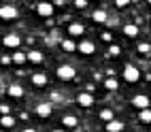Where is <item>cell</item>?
Wrapping results in <instances>:
<instances>
[{
    "mask_svg": "<svg viewBox=\"0 0 151 132\" xmlns=\"http://www.w3.org/2000/svg\"><path fill=\"white\" fill-rule=\"evenodd\" d=\"M55 77L60 81H73V79H77V68L70 64H60L55 68Z\"/></svg>",
    "mask_w": 151,
    "mask_h": 132,
    "instance_id": "cell-1",
    "label": "cell"
},
{
    "mask_svg": "<svg viewBox=\"0 0 151 132\" xmlns=\"http://www.w3.org/2000/svg\"><path fill=\"white\" fill-rule=\"evenodd\" d=\"M122 77H124L126 83H136V81L140 79V70L134 64H126L124 70H122Z\"/></svg>",
    "mask_w": 151,
    "mask_h": 132,
    "instance_id": "cell-2",
    "label": "cell"
},
{
    "mask_svg": "<svg viewBox=\"0 0 151 132\" xmlns=\"http://www.w3.org/2000/svg\"><path fill=\"white\" fill-rule=\"evenodd\" d=\"M19 17V9L15 4H0V19L4 22H13Z\"/></svg>",
    "mask_w": 151,
    "mask_h": 132,
    "instance_id": "cell-3",
    "label": "cell"
},
{
    "mask_svg": "<svg viewBox=\"0 0 151 132\" xmlns=\"http://www.w3.org/2000/svg\"><path fill=\"white\" fill-rule=\"evenodd\" d=\"M34 113L41 119H47V117H51V113H53V105L51 102H38L36 109H34Z\"/></svg>",
    "mask_w": 151,
    "mask_h": 132,
    "instance_id": "cell-4",
    "label": "cell"
},
{
    "mask_svg": "<svg viewBox=\"0 0 151 132\" xmlns=\"http://www.w3.org/2000/svg\"><path fill=\"white\" fill-rule=\"evenodd\" d=\"M2 45L6 49H19V45H22V36H19V34H4L2 36Z\"/></svg>",
    "mask_w": 151,
    "mask_h": 132,
    "instance_id": "cell-5",
    "label": "cell"
},
{
    "mask_svg": "<svg viewBox=\"0 0 151 132\" xmlns=\"http://www.w3.org/2000/svg\"><path fill=\"white\" fill-rule=\"evenodd\" d=\"M66 32H68V36H70V38L83 36V34H85V26H83L81 22H73V24H68V28H66Z\"/></svg>",
    "mask_w": 151,
    "mask_h": 132,
    "instance_id": "cell-6",
    "label": "cell"
},
{
    "mask_svg": "<svg viewBox=\"0 0 151 132\" xmlns=\"http://www.w3.org/2000/svg\"><path fill=\"white\" fill-rule=\"evenodd\" d=\"M77 102H79V107H81V109H92V107H94V96H92V92H79Z\"/></svg>",
    "mask_w": 151,
    "mask_h": 132,
    "instance_id": "cell-7",
    "label": "cell"
},
{
    "mask_svg": "<svg viewBox=\"0 0 151 132\" xmlns=\"http://www.w3.org/2000/svg\"><path fill=\"white\" fill-rule=\"evenodd\" d=\"M132 105H134L138 111H145V109H149L151 100H149V96H147V94H136V96L132 98Z\"/></svg>",
    "mask_w": 151,
    "mask_h": 132,
    "instance_id": "cell-8",
    "label": "cell"
},
{
    "mask_svg": "<svg viewBox=\"0 0 151 132\" xmlns=\"http://www.w3.org/2000/svg\"><path fill=\"white\" fill-rule=\"evenodd\" d=\"M53 11H55L53 2H38V4H36V13L41 15V17H51Z\"/></svg>",
    "mask_w": 151,
    "mask_h": 132,
    "instance_id": "cell-9",
    "label": "cell"
},
{
    "mask_svg": "<svg viewBox=\"0 0 151 132\" xmlns=\"http://www.w3.org/2000/svg\"><path fill=\"white\" fill-rule=\"evenodd\" d=\"M79 51H81L83 56H94L96 53L94 40H81V43H79Z\"/></svg>",
    "mask_w": 151,
    "mask_h": 132,
    "instance_id": "cell-10",
    "label": "cell"
},
{
    "mask_svg": "<svg viewBox=\"0 0 151 132\" xmlns=\"http://www.w3.org/2000/svg\"><path fill=\"white\" fill-rule=\"evenodd\" d=\"M124 128H126V124L119 121V119H113V121H109V124H104L106 132H124Z\"/></svg>",
    "mask_w": 151,
    "mask_h": 132,
    "instance_id": "cell-11",
    "label": "cell"
},
{
    "mask_svg": "<svg viewBox=\"0 0 151 132\" xmlns=\"http://www.w3.org/2000/svg\"><path fill=\"white\" fill-rule=\"evenodd\" d=\"M60 47H62L66 53H75L77 49H79V45L75 43L73 38H64V40H60Z\"/></svg>",
    "mask_w": 151,
    "mask_h": 132,
    "instance_id": "cell-12",
    "label": "cell"
},
{
    "mask_svg": "<svg viewBox=\"0 0 151 132\" xmlns=\"http://www.w3.org/2000/svg\"><path fill=\"white\" fill-rule=\"evenodd\" d=\"M92 22H96V24H106V22H109L106 11H104V9H96V11L92 13Z\"/></svg>",
    "mask_w": 151,
    "mask_h": 132,
    "instance_id": "cell-13",
    "label": "cell"
},
{
    "mask_svg": "<svg viewBox=\"0 0 151 132\" xmlns=\"http://www.w3.org/2000/svg\"><path fill=\"white\" fill-rule=\"evenodd\" d=\"M6 94L11 96V98H22L24 96V87L19 85V83H11V85L6 87Z\"/></svg>",
    "mask_w": 151,
    "mask_h": 132,
    "instance_id": "cell-14",
    "label": "cell"
},
{
    "mask_svg": "<svg viewBox=\"0 0 151 132\" xmlns=\"http://www.w3.org/2000/svg\"><path fill=\"white\" fill-rule=\"evenodd\" d=\"M43 51H38V49H32V51H28V62H32V64H43Z\"/></svg>",
    "mask_w": 151,
    "mask_h": 132,
    "instance_id": "cell-15",
    "label": "cell"
},
{
    "mask_svg": "<svg viewBox=\"0 0 151 132\" xmlns=\"http://www.w3.org/2000/svg\"><path fill=\"white\" fill-rule=\"evenodd\" d=\"M124 36L136 38V36H138V26H136V24H126V26H124Z\"/></svg>",
    "mask_w": 151,
    "mask_h": 132,
    "instance_id": "cell-16",
    "label": "cell"
},
{
    "mask_svg": "<svg viewBox=\"0 0 151 132\" xmlns=\"http://www.w3.org/2000/svg\"><path fill=\"white\" fill-rule=\"evenodd\" d=\"M47 81H49V79H47L45 73H34V75H32V83H34L36 87H45Z\"/></svg>",
    "mask_w": 151,
    "mask_h": 132,
    "instance_id": "cell-17",
    "label": "cell"
},
{
    "mask_svg": "<svg viewBox=\"0 0 151 132\" xmlns=\"http://www.w3.org/2000/svg\"><path fill=\"white\" fill-rule=\"evenodd\" d=\"M11 58H13V64H19V66L28 62V53H24V51H19V49H17V51H15V53H13Z\"/></svg>",
    "mask_w": 151,
    "mask_h": 132,
    "instance_id": "cell-18",
    "label": "cell"
},
{
    "mask_svg": "<svg viewBox=\"0 0 151 132\" xmlns=\"http://www.w3.org/2000/svg\"><path fill=\"white\" fill-rule=\"evenodd\" d=\"M62 126H66V128H77V126H79V119H77L75 115H64V117H62Z\"/></svg>",
    "mask_w": 151,
    "mask_h": 132,
    "instance_id": "cell-19",
    "label": "cell"
},
{
    "mask_svg": "<svg viewBox=\"0 0 151 132\" xmlns=\"http://www.w3.org/2000/svg\"><path fill=\"white\" fill-rule=\"evenodd\" d=\"M104 87L109 89V92H117V89H119V83H117L115 77H106V79H104Z\"/></svg>",
    "mask_w": 151,
    "mask_h": 132,
    "instance_id": "cell-20",
    "label": "cell"
},
{
    "mask_svg": "<svg viewBox=\"0 0 151 132\" xmlns=\"http://www.w3.org/2000/svg\"><path fill=\"white\" fill-rule=\"evenodd\" d=\"M0 126H2V128H6V130H11V128L15 126V117H11V115L0 117Z\"/></svg>",
    "mask_w": 151,
    "mask_h": 132,
    "instance_id": "cell-21",
    "label": "cell"
},
{
    "mask_svg": "<svg viewBox=\"0 0 151 132\" xmlns=\"http://www.w3.org/2000/svg\"><path fill=\"white\" fill-rule=\"evenodd\" d=\"M100 119H102V121H106V124H109V121H113V119H115L113 109H102V111H100Z\"/></svg>",
    "mask_w": 151,
    "mask_h": 132,
    "instance_id": "cell-22",
    "label": "cell"
},
{
    "mask_svg": "<svg viewBox=\"0 0 151 132\" xmlns=\"http://www.w3.org/2000/svg\"><path fill=\"white\" fill-rule=\"evenodd\" d=\"M138 119L143 121V124H151V109H145V111H138Z\"/></svg>",
    "mask_w": 151,
    "mask_h": 132,
    "instance_id": "cell-23",
    "label": "cell"
},
{
    "mask_svg": "<svg viewBox=\"0 0 151 132\" xmlns=\"http://www.w3.org/2000/svg\"><path fill=\"white\" fill-rule=\"evenodd\" d=\"M119 53H122V49H119V45H109V56L117 58Z\"/></svg>",
    "mask_w": 151,
    "mask_h": 132,
    "instance_id": "cell-24",
    "label": "cell"
},
{
    "mask_svg": "<svg viewBox=\"0 0 151 132\" xmlns=\"http://www.w3.org/2000/svg\"><path fill=\"white\" fill-rule=\"evenodd\" d=\"M4 115H11V107H9L6 102L0 105V117H4Z\"/></svg>",
    "mask_w": 151,
    "mask_h": 132,
    "instance_id": "cell-25",
    "label": "cell"
},
{
    "mask_svg": "<svg viewBox=\"0 0 151 132\" xmlns=\"http://www.w3.org/2000/svg\"><path fill=\"white\" fill-rule=\"evenodd\" d=\"M100 38H102L106 45H113V34H111V32H102V34H100Z\"/></svg>",
    "mask_w": 151,
    "mask_h": 132,
    "instance_id": "cell-26",
    "label": "cell"
},
{
    "mask_svg": "<svg viewBox=\"0 0 151 132\" xmlns=\"http://www.w3.org/2000/svg\"><path fill=\"white\" fill-rule=\"evenodd\" d=\"M149 51H151L149 43H138V53H149Z\"/></svg>",
    "mask_w": 151,
    "mask_h": 132,
    "instance_id": "cell-27",
    "label": "cell"
},
{
    "mask_svg": "<svg viewBox=\"0 0 151 132\" xmlns=\"http://www.w3.org/2000/svg\"><path fill=\"white\" fill-rule=\"evenodd\" d=\"M0 64H2V66L13 64V58H11V56H2V58H0Z\"/></svg>",
    "mask_w": 151,
    "mask_h": 132,
    "instance_id": "cell-28",
    "label": "cell"
},
{
    "mask_svg": "<svg viewBox=\"0 0 151 132\" xmlns=\"http://www.w3.org/2000/svg\"><path fill=\"white\" fill-rule=\"evenodd\" d=\"M128 4H130L128 0H115V6H117V9H126Z\"/></svg>",
    "mask_w": 151,
    "mask_h": 132,
    "instance_id": "cell-29",
    "label": "cell"
},
{
    "mask_svg": "<svg viewBox=\"0 0 151 132\" xmlns=\"http://www.w3.org/2000/svg\"><path fill=\"white\" fill-rule=\"evenodd\" d=\"M85 6H87L85 0H77V2H75V9H79V11H81V9H85Z\"/></svg>",
    "mask_w": 151,
    "mask_h": 132,
    "instance_id": "cell-30",
    "label": "cell"
},
{
    "mask_svg": "<svg viewBox=\"0 0 151 132\" xmlns=\"http://www.w3.org/2000/svg\"><path fill=\"white\" fill-rule=\"evenodd\" d=\"M51 100H53V102H60V100H62V96H60L58 92H53V94H51Z\"/></svg>",
    "mask_w": 151,
    "mask_h": 132,
    "instance_id": "cell-31",
    "label": "cell"
},
{
    "mask_svg": "<svg viewBox=\"0 0 151 132\" xmlns=\"http://www.w3.org/2000/svg\"><path fill=\"white\" fill-rule=\"evenodd\" d=\"M66 4V0H55V2H53V6H64Z\"/></svg>",
    "mask_w": 151,
    "mask_h": 132,
    "instance_id": "cell-32",
    "label": "cell"
},
{
    "mask_svg": "<svg viewBox=\"0 0 151 132\" xmlns=\"http://www.w3.org/2000/svg\"><path fill=\"white\" fill-rule=\"evenodd\" d=\"M22 132H38V130H36V128H32V126H28V128H24Z\"/></svg>",
    "mask_w": 151,
    "mask_h": 132,
    "instance_id": "cell-33",
    "label": "cell"
},
{
    "mask_svg": "<svg viewBox=\"0 0 151 132\" xmlns=\"http://www.w3.org/2000/svg\"><path fill=\"white\" fill-rule=\"evenodd\" d=\"M53 132H68V130H66V128H55Z\"/></svg>",
    "mask_w": 151,
    "mask_h": 132,
    "instance_id": "cell-34",
    "label": "cell"
},
{
    "mask_svg": "<svg viewBox=\"0 0 151 132\" xmlns=\"http://www.w3.org/2000/svg\"><path fill=\"white\" fill-rule=\"evenodd\" d=\"M0 132H4V130H2V128H0Z\"/></svg>",
    "mask_w": 151,
    "mask_h": 132,
    "instance_id": "cell-35",
    "label": "cell"
},
{
    "mask_svg": "<svg viewBox=\"0 0 151 132\" xmlns=\"http://www.w3.org/2000/svg\"><path fill=\"white\" fill-rule=\"evenodd\" d=\"M147 4H151V0H149V2H147Z\"/></svg>",
    "mask_w": 151,
    "mask_h": 132,
    "instance_id": "cell-36",
    "label": "cell"
}]
</instances>
